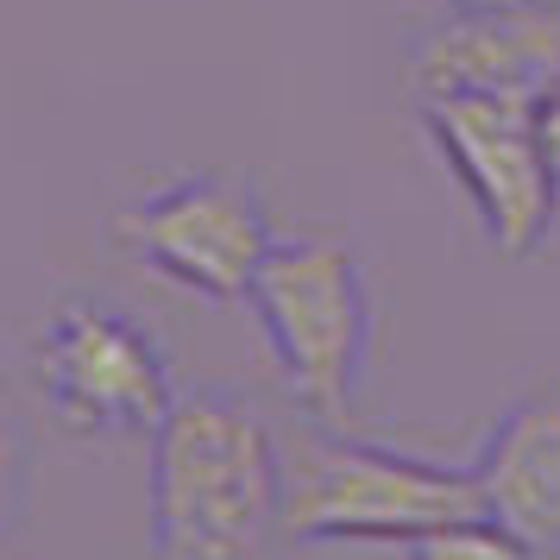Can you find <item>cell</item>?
I'll return each instance as SVG.
<instances>
[{
    "instance_id": "11",
    "label": "cell",
    "mask_w": 560,
    "mask_h": 560,
    "mask_svg": "<svg viewBox=\"0 0 560 560\" xmlns=\"http://www.w3.org/2000/svg\"><path fill=\"white\" fill-rule=\"evenodd\" d=\"M535 120H541V139H548V158H555V177H560V70L535 95Z\"/></svg>"
},
{
    "instance_id": "12",
    "label": "cell",
    "mask_w": 560,
    "mask_h": 560,
    "mask_svg": "<svg viewBox=\"0 0 560 560\" xmlns=\"http://www.w3.org/2000/svg\"><path fill=\"white\" fill-rule=\"evenodd\" d=\"M454 7H535V0H454Z\"/></svg>"
},
{
    "instance_id": "7",
    "label": "cell",
    "mask_w": 560,
    "mask_h": 560,
    "mask_svg": "<svg viewBox=\"0 0 560 560\" xmlns=\"http://www.w3.org/2000/svg\"><path fill=\"white\" fill-rule=\"evenodd\" d=\"M560 70V7H454L441 26L416 38L409 77L416 95H454V89H510L541 95Z\"/></svg>"
},
{
    "instance_id": "4",
    "label": "cell",
    "mask_w": 560,
    "mask_h": 560,
    "mask_svg": "<svg viewBox=\"0 0 560 560\" xmlns=\"http://www.w3.org/2000/svg\"><path fill=\"white\" fill-rule=\"evenodd\" d=\"M416 120L429 132L434 158L466 189L485 246L498 258L541 253L560 214V177L535 120V95H510V89L422 95Z\"/></svg>"
},
{
    "instance_id": "10",
    "label": "cell",
    "mask_w": 560,
    "mask_h": 560,
    "mask_svg": "<svg viewBox=\"0 0 560 560\" xmlns=\"http://www.w3.org/2000/svg\"><path fill=\"white\" fill-rule=\"evenodd\" d=\"M32 504V434L13 397L0 390V541H13Z\"/></svg>"
},
{
    "instance_id": "3",
    "label": "cell",
    "mask_w": 560,
    "mask_h": 560,
    "mask_svg": "<svg viewBox=\"0 0 560 560\" xmlns=\"http://www.w3.org/2000/svg\"><path fill=\"white\" fill-rule=\"evenodd\" d=\"M246 308L278 359L290 404L315 422H340L359 404V384L372 365V283L353 240L328 228L278 233L271 258L258 265Z\"/></svg>"
},
{
    "instance_id": "9",
    "label": "cell",
    "mask_w": 560,
    "mask_h": 560,
    "mask_svg": "<svg viewBox=\"0 0 560 560\" xmlns=\"http://www.w3.org/2000/svg\"><path fill=\"white\" fill-rule=\"evenodd\" d=\"M404 560H541L523 541L516 529H504L498 516H454V523H441V529L416 535L404 548Z\"/></svg>"
},
{
    "instance_id": "2",
    "label": "cell",
    "mask_w": 560,
    "mask_h": 560,
    "mask_svg": "<svg viewBox=\"0 0 560 560\" xmlns=\"http://www.w3.org/2000/svg\"><path fill=\"white\" fill-rule=\"evenodd\" d=\"M472 466H441L422 454H397L378 441L340 434V422H315L283 434V529L290 541H397L441 529L454 516H479Z\"/></svg>"
},
{
    "instance_id": "6",
    "label": "cell",
    "mask_w": 560,
    "mask_h": 560,
    "mask_svg": "<svg viewBox=\"0 0 560 560\" xmlns=\"http://www.w3.org/2000/svg\"><path fill=\"white\" fill-rule=\"evenodd\" d=\"M114 246L202 303H246L278 228L246 177H177L114 214Z\"/></svg>"
},
{
    "instance_id": "5",
    "label": "cell",
    "mask_w": 560,
    "mask_h": 560,
    "mask_svg": "<svg viewBox=\"0 0 560 560\" xmlns=\"http://www.w3.org/2000/svg\"><path fill=\"white\" fill-rule=\"evenodd\" d=\"M32 372L70 434H152L177 404L171 353L132 308L107 296H63L32 347Z\"/></svg>"
},
{
    "instance_id": "8",
    "label": "cell",
    "mask_w": 560,
    "mask_h": 560,
    "mask_svg": "<svg viewBox=\"0 0 560 560\" xmlns=\"http://www.w3.org/2000/svg\"><path fill=\"white\" fill-rule=\"evenodd\" d=\"M472 479L485 516L516 529L541 560L560 555V384L516 397L498 416L472 459Z\"/></svg>"
},
{
    "instance_id": "1",
    "label": "cell",
    "mask_w": 560,
    "mask_h": 560,
    "mask_svg": "<svg viewBox=\"0 0 560 560\" xmlns=\"http://www.w3.org/2000/svg\"><path fill=\"white\" fill-rule=\"evenodd\" d=\"M283 535V434L228 384L177 390L152 429V560H271Z\"/></svg>"
}]
</instances>
